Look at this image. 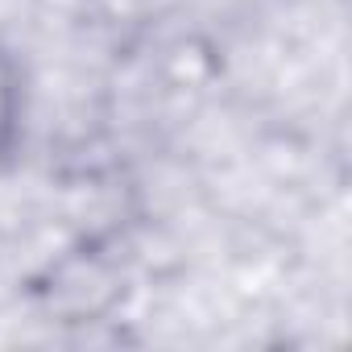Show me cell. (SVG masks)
Listing matches in <instances>:
<instances>
[{"mask_svg":"<svg viewBox=\"0 0 352 352\" xmlns=\"http://www.w3.org/2000/svg\"><path fill=\"white\" fill-rule=\"evenodd\" d=\"M9 129H13V79H9L5 67H0V137Z\"/></svg>","mask_w":352,"mask_h":352,"instance_id":"cell-1","label":"cell"}]
</instances>
